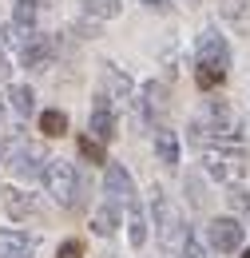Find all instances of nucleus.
<instances>
[{
  "label": "nucleus",
  "instance_id": "1",
  "mask_svg": "<svg viewBox=\"0 0 250 258\" xmlns=\"http://www.w3.org/2000/svg\"><path fill=\"white\" fill-rule=\"evenodd\" d=\"M151 211H155V226H159L163 246H167L171 254H179V250H183V234H187V226H183V219H179L175 203L163 195V187H155V191H151Z\"/></svg>",
  "mask_w": 250,
  "mask_h": 258
},
{
  "label": "nucleus",
  "instance_id": "2",
  "mask_svg": "<svg viewBox=\"0 0 250 258\" xmlns=\"http://www.w3.org/2000/svg\"><path fill=\"white\" fill-rule=\"evenodd\" d=\"M203 167H207V175L211 179H219V183H230V187H238L242 179H246V155L238 151V147H207V155H203Z\"/></svg>",
  "mask_w": 250,
  "mask_h": 258
},
{
  "label": "nucleus",
  "instance_id": "3",
  "mask_svg": "<svg viewBox=\"0 0 250 258\" xmlns=\"http://www.w3.org/2000/svg\"><path fill=\"white\" fill-rule=\"evenodd\" d=\"M44 187H48V195L56 199V203H64V207H80V175H76V167L64 159H48V167H44Z\"/></svg>",
  "mask_w": 250,
  "mask_h": 258
},
{
  "label": "nucleus",
  "instance_id": "4",
  "mask_svg": "<svg viewBox=\"0 0 250 258\" xmlns=\"http://www.w3.org/2000/svg\"><path fill=\"white\" fill-rule=\"evenodd\" d=\"M8 167H12L16 179H40L44 167H48V155H44V147H36V143H16L12 155H8Z\"/></svg>",
  "mask_w": 250,
  "mask_h": 258
},
{
  "label": "nucleus",
  "instance_id": "5",
  "mask_svg": "<svg viewBox=\"0 0 250 258\" xmlns=\"http://www.w3.org/2000/svg\"><path fill=\"white\" fill-rule=\"evenodd\" d=\"M88 131H92V139H99V143H111V139L119 135V123H115V103H111L107 92H99V96H95Z\"/></svg>",
  "mask_w": 250,
  "mask_h": 258
},
{
  "label": "nucleus",
  "instance_id": "6",
  "mask_svg": "<svg viewBox=\"0 0 250 258\" xmlns=\"http://www.w3.org/2000/svg\"><path fill=\"white\" fill-rule=\"evenodd\" d=\"M207 234H211V246H215L219 254H234V250H242V234H246V230H242L238 219H226V215H222V219L211 223Z\"/></svg>",
  "mask_w": 250,
  "mask_h": 258
},
{
  "label": "nucleus",
  "instance_id": "7",
  "mask_svg": "<svg viewBox=\"0 0 250 258\" xmlns=\"http://www.w3.org/2000/svg\"><path fill=\"white\" fill-rule=\"evenodd\" d=\"M52 60H56V40H52V36L32 32V36H28V44L20 48V64L32 68V72H44Z\"/></svg>",
  "mask_w": 250,
  "mask_h": 258
},
{
  "label": "nucleus",
  "instance_id": "8",
  "mask_svg": "<svg viewBox=\"0 0 250 258\" xmlns=\"http://www.w3.org/2000/svg\"><path fill=\"white\" fill-rule=\"evenodd\" d=\"M103 191H107V203H131L135 199V179H131V171L119 167V163H107V175H103Z\"/></svg>",
  "mask_w": 250,
  "mask_h": 258
},
{
  "label": "nucleus",
  "instance_id": "9",
  "mask_svg": "<svg viewBox=\"0 0 250 258\" xmlns=\"http://www.w3.org/2000/svg\"><path fill=\"white\" fill-rule=\"evenodd\" d=\"M199 64H211V68H219V72L230 68V48H226V40H222L219 32H211V28L199 36Z\"/></svg>",
  "mask_w": 250,
  "mask_h": 258
},
{
  "label": "nucleus",
  "instance_id": "10",
  "mask_svg": "<svg viewBox=\"0 0 250 258\" xmlns=\"http://www.w3.org/2000/svg\"><path fill=\"white\" fill-rule=\"evenodd\" d=\"M4 211L12 215V219H32V215H40V203L32 199V195L16 191V187H4Z\"/></svg>",
  "mask_w": 250,
  "mask_h": 258
},
{
  "label": "nucleus",
  "instance_id": "11",
  "mask_svg": "<svg viewBox=\"0 0 250 258\" xmlns=\"http://www.w3.org/2000/svg\"><path fill=\"white\" fill-rule=\"evenodd\" d=\"M143 123L147 127H155V119H163V111H167V92L159 88V84H143Z\"/></svg>",
  "mask_w": 250,
  "mask_h": 258
},
{
  "label": "nucleus",
  "instance_id": "12",
  "mask_svg": "<svg viewBox=\"0 0 250 258\" xmlns=\"http://www.w3.org/2000/svg\"><path fill=\"white\" fill-rule=\"evenodd\" d=\"M0 258H32V238L24 230H0Z\"/></svg>",
  "mask_w": 250,
  "mask_h": 258
},
{
  "label": "nucleus",
  "instance_id": "13",
  "mask_svg": "<svg viewBox=\"0 0 250 258\" xmlns=\"http://www.w3.org/2000/svg\"><path fill=\"white\" fill-rule=\"evenodd\" d=\"M127 238H131V246H143L147 242V215H143V207L135 199L127 203Z\"/></svg>",
  "mask_w": 250,
  "mask_h": 258
},
{
  "label": "nucleus",
  "instance_id": "14",
  "mask_svg": "<svg viewBox=\"0 0 250 258\" xmlns=\"http://www.w3.org/2000/svg\"><path fill=\"white\" fill-rule=\"evenodd\" d=\"M155 155H159L163 167H175L179 163V135L175 131H167V127L155 131Z\"/></svg>",
  "mask_w": 250,
  "mask_h": 258
},
{
  "label": "nucleus",
  "instance_id": "15",
  "mask_svg": "<svg viewBox=\"0 0 250 258\" xmlns=\"http://www.w3.org/2000/svg\"><path fill=\"white\" fill-rule=\"evenodd\" d=\"M115 226H119V215H115V203L99 207V211L92 215V230H95V234H103V238H107V234H115Z\"/></svg>",
  "mask_w": 250,
  "mask_h": 258
},
{
  "label": "nucleus",
  "instance_id": "16",
  "mask_svg": "<svg viewBox=\"0 0 250 258\" xmlns=\"http://www.w3.org/2000/svg\"><path fill=\"white\" fill-rule=\"evenodd\" d=\"M8 103H12L16 115H32L36 96H32V88H24V84H12V88H8Z\"/></svg>",
  "mask_w": 250,
  "mask_h": 258
},
{
  "label": "nucleus",
  "instance_id": "17",
  "mask_svg": "<svg viewBox=\"0 0 250 258\" xmlns=\"http://www.w3.org/2000/svg\"><path fill=\"white\" fill-rule=\"evenodd\" d=\"M44 4H48V0H16V24H20V28H32L36 16L44 12Z\"/></svg>",
  "mask_w": 250,
  "mask_h": 258
},
{
  "label": "nucleus",
  "instance_id": "18",
  "mask_svg": "<svg viewBox=\"0 0 250 258\" xmlns=\"http://www.w3.org/2000/svg\"><path fill=\"white\" fill-rule=\"evenodd\" d=\"M119 4L123 0H84V12L95 20H111V16H119Z\"/></svg>",
  "mask_w": 250,
  "mask_h": 258
},
{
  "label": "nucleus",
  "instance_id": "19",
  "mask_svg": "<svg viewBox=\"0 0 250 258\" xmlns=\"http://www.w3.org/2000/svg\"><path fill=\"white\" fill-rule=\"evenodd\" d=\"M40 131H44V135H64V131H68V115L56 111V107L44 111V115H40Z\"/></svg>",
  "mask_w": 250,
  "mask_h": 258
},
{
  "label": "nucleus",
  "instance_id": "20",
  "mask_svg": "<svg viewBox=\"0 0 250 258\" xmlns=\"http://www.w3.org/2000/svg\"><path fill=\"white\" fill-rule=\"evenodd\" d=\"M103 68H107V84H111V88H115V96L127 103V99H131V80H127V76H123L115 64H103Z\"/></svg>",
  "mask_w": 250,
  "mask_h": 258
},
{
  "label": "nucleus",
  "instance_id": "21",
  "mask_svg": "<svg viewBox=\"0 0 250 258\" xmlns=\"http://www.w3.org/2000/svg\"><path fill=\"white\" fill-rule=\"evenodd\" d=\"M195 80H199V88H203V92H211V88H219L222 80H226V72H219V68H211V64H199Z\"/></svg>",
  "mask_w": 250,
  "mask_h": 258
},
{
  "label": "nucleus",
  "instance_id": "22",
  "mask_svg": "<svg viewBox=\"0 0 250 258\" xmlns=\"http://www.w3.org/2000/svg\"><path fill=\"white\" fill-rule=\"evenodd\" d=\"M80 155H84L88 163H107L103 159V143L92 139V135H80Z\"/></svg>",
  "mask_w": 250,
  "mask_h": 258
},
{
  "label": "nucleus",
  "instance_id": "23",
  "mask_svg": "<svg viewBox=\"0 0 250 258\" xmlns=\"http://www.w3.org/2000/svg\"><path fill=\"white\" fill-rule=\"evenodd\" d=\"M183 258H207V246L199 242V234H195V226H187V234H183Z\"/></svg>",
  "mask_w": 250,
  "mask_h": 258
},
{
  "label": "nucleus",
  "instance_id": "24",
  "mask_svg": "<svg viewBox=\"0 0 250 258\" xmlns=\"http://www.w3.org/2000/svg\"><path fill=\"white\" fill-rule=\"evenodd\" d=\"M219 12H222V16H230V20H242L246 0H219Z\"/></svg>",
  "mask_w": 250,
  "mask_h": 258
},
{
  "label": "nucleus",
  "instance_id": "25",
  "mask_svg": "<svg viewBox=\"0 0 250 258\" xmlns=\"http://www.w3.org/2000/svg\"><path fill=\"white\" fill-rule=\"evenodd\" d=\"M56 258H84V242H80V238H68Z\"/></svg>",
  "mask_w": 250,
  "mask_h": 258
},
{
  "label": "nucleus",
  "instance_id": "26",
  "mask_svg": "<svg viewBox=\"0 0 250 258\" xmlns=\"http://www.w3.org/2000/svg\"><path fill=\"white\" fill-rule=\"evenodd\" d=\"M226 199H230V207H234V211H250V199H246V191H242V187H230V195H226Z\"/></svg>",
  "mask_w": 250,
  "mask_h": 258
},
{
  "label": "nucleus",
  "instance_id": "27",
  "mask_svg": "<svg viewBox=\"0 0 250 258\" xmlns=\"http://www.w3.org/2000/svg\"><path fill=\"white\" fill-rule=\"evenodd\" d=\"M8 72H12V64H8V56H4V48H0V80H4Z\"/></svg>",
  "mask_w": 250,
  "mask_h": 258
},
{
  "label": "nucleus",
  "instance_id": "28",
  "mask_svg": "<svg viewBox=\"0 0 250 258\" xmlns=\"http://www.w3.org/2000/svg\"><path fill=\"white\" fill-rule=\"evenodd\" d=\"M8 163V139H0V167Z\"/></svg>",
  "mask_w": 250,
  "mask_h": 258
},
{
  "label": "nucleus",
  "instance_id": "29",
  "mask_svg": "<svg viewBox=\"0 0 250 258\" xmlns=\"http://www.w3.org/2000/svg\"><path fill=\"white\" fill-rule=\"evenodd\" d=\"M143 4H151V8H167V4H163V0H143Z\"/></svg>",
  "mask_w": 250,
  "mask_h": 258
},
{
  "label": "nucleus",
  "instance_id": "30",
  "mask_svg": "<svg viewBox=\"0 0 250 258\" xmlns=\"http://www.w3.org/2000/svg\"><path fill=\"white\" fill-rule=\"evenodd\" d=\"M242 258H250V250H242Z\"/></svg>",
  "mask_w": 250,
  "mask_h": 258
},
{
  "label": "nucleus",
  "instance_id": "31",
  "mask_svg": "<svg viewBox=\"0 0 250 258\" xmlns=\"http://www.w3.org/2000/svg\"><path fill=\"white\" fill-rule=\"evenodd\" d=\"M0 115H4V103H0Z\"/></svg>",
  "mask_w": 250,
  "mask_h": 258
}]
</instances>
